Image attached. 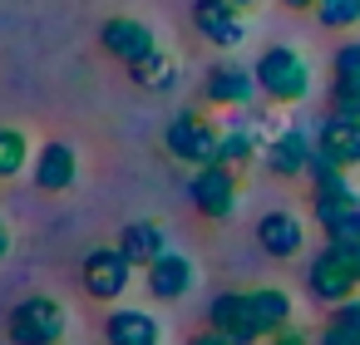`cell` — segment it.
I'll use <instances>...</instances> for the list:
<instances>
[{
    "mask_svg": "<svg viewBox=\"0 0 360 345\" xmlns=\"http://www.w3.org/2000/svg\"><path fill=\"white\" fill-rule=\"evenodd\" d=\"M79 281H84V296H94L99 306H119L124 291L134 286V266L119 247H94L79 266Z\"/></svg>",
    "mask_w": 360,
    "mask_h": 345,
    "instance_id": "cell-7",
    "label": "cell"
},
{
    "mask_svg": "<svg viewBox=\"0 0 360 345\" xmlns=\"http://www.w3.org/2000/svg\"><path fill=\"white\" fill-rule=\"evenodd\" d=\"M330 325H355V330H360V296H350V301L330 306Z\"/></svg>",
    "mask_w": 360,
    "mask_h": 345,
    "instance_id": "cell-26",
    "label": "cell"
},
{
    "mask_svg": "<svg viewBox=\"0 0 360 345\" xmlns=\"http://www.w3.org/2000/svg\"><path fill=\"white\" fill-rule=\"evenodd\" d=\"M6 256H11V227L0 222V261H6Z\"/></svg>",
    "mask_w": 360,
    "mask_h": 345,
    "instance_id": "cell-30",
    "label": "cell"
},
{
    "mask_svg": "<svg viewBox=\"0 0 360 345\" xmlns=\"http://www.w3.org/2000/svg\"><path fill=\"white\" fill-rule=\"evenodd\" d=\"M247 306H252V320H257L262 340L276 335V330H286V325H296V306H291V296L281 286H252Z\"/></svg>",
    "mask_w": 360,
    "mask_h": 345,
    "instance_id": "cell-19",
    "label": "cell"
},
{
    "mask_svg": "<svg viewBox=\"0 0 360 345\" xmlns=\"http://www.w3.org/2000/svg\"><path fill=\"white\" fill-rule=\"evenodd\" d=\"M311 153H316V143H311V134L306 129H281L266 148H262V163H266V173L271 178H306V163H311Z\"/></svg>",
    "mask_w": 360,
    "mask_h": 345,
    "instance_id": "cell-15",
    "label": "cell"
},
{
    "mask_svg": "<svg viewBox=\"0 0 360 345\" xmlns=\"http://www.w3.org/2000/svg\"><path fill=\"white\" fill-rule=\"evenodd\" d=\"M281 6H286V11H316L321 0H281Z\"/></svg>",
    "mask_w": 360,
    "mask_h": 345,
    "instance_id": "cell-31",
    "label": "cell"
},
{
    "mask_svg": "<svg viewBox=\"0 0 360 345\" xmlns=\"http://www.w3.org/2000/svg\"><path fill=\"white\" fill-rule=\"evenodd\" d=\"M30 178H35L40 193H70V188L79 183V153H75L70 143L50 138V143H40V153H35V163H30Z\"/></svg>",
    "mask_w": 360,
    "mask_h": 345,
    "instance_id": "cell-12",
    "label": "cell"
},
{
    "mask_svg": "<svg viewBox=\"0 0 360 345\" xmlns=\"http://www.w3.org/2000/svg\"><path fill=\"white\" fill-rule=\"evenodd\" d=\"M311 143H316V153L330 158L340 173L360 168V119H330V114H321Z\"/></svg>",
    "mask_w": 360,
    "mask_h": 345,
    "instance_id": "cell-11",
    "label": "cell"
},
{
    "mask_svg": "<svg viewBox=\"0 0 360 345\" xmlns=\"http://www.w3.org/2000/svg\"><path fill=\"white\" fill-rule=\"evenodd\" d=\"M193 25L217 50H237L247 40V15H237L232 6H222V0H193Z\"/></svg>",
    "mask_w": 360,
    "mask_h": 345,
    "instance_id": "cell-14",
    "label": "cell"
},
{
    "mask_svg": "<svg viewBox=\"0 0 360 345\" xmlns=\"http://www.w3.org/2000/svg\"><path fill=\"white\" fill-rule=\"evenodd\" d=\"M129 74H134V84H143V89H158V94H168V89H178V65H173V55L158 45L153 55H143L139 65H129Z\"/></svg>",
    "mask_w": 360,
    "mask_h": 345,
    "instance_id": "cell-21",
    "label": "cell"
},
{
    "mask_svg": "<svg viewBox=\"0 0 360 345\" xmlns=\"http://www.w3.org/2000/svg\"><path fill=\"white\" fill-rule=\"evenodd\" d=\"M311 217L326 242H360V193L350 173H330L311 183Z\"/></svg>",
    "mask_w": 360,
    "mask_h": 345,
    "instance_id": "cell-3",
    "label": "cell"
},
{
    "mask_svg": "<svg viewBox=\"0 0 360 345\" xmlns=\"http://www.w3.org/2000/svg\"><path fill=\"white\" fill-rule=\"evenodd\" d=\"M262 345H311V335H306L301 325H286V330H276V335H266Z\"/></svg>",
    "mask_w": 360,
    "mask_h": 345,
    "instance_id": "cell-27",
    "label": "cell"
},
{
    "mask_svg": "<svg viewBox=\"0 0 360 345\" xmlns=\"http://www.w3.org/2000/svg\"><path fill=\"white\" fill-rule=\"evenodd\" d=\"M99 45H104L109 60L139 65L143 55L158 50V35H153V25H143V20H134V15H109V20L99 25Z\"/></svg>",
    "mask_w": 360,
    "mask_h": 345,
    "instance_id": "cell-9",
    "label": "cell"
},
{
    "mask_svg": "<svg viewBox=\"0 0 360 345\" xmlns=\"http://www.w3.org/2000/svg\"><path fill=\"white\" fill-rule=\"evenodd\" d=\"M222 6H232V11H237V15H252V11H257V6H262V0H222Z\"/></svg>",
    "mask_w": 360,
    "mask_h": 345,
    "instance_id": "cell-29",
    "label": "cell"
},
{
    "mask_svg": "<svg viewBox=\"0 0 360 345\" xmlns=\"http://www.w3.org/2000/svg\"><path fill=\"white\" fill-rule=\"evenodd\" d=\"M163 148H168V158H178L188 168H212L217 148H222V129L198 109H178L163 129Z\"/></svg>",
    "mask_w": 360,
    "mask_h": 345,
    "instance_id": "cell-5",
    "label": "cell"
},
{
    "mask_svg": "<svg viewBox=\"0 0 360 345\" xmlns=\"http://www.w3.org/2000/svg\"><path fill=\"white\" fill-rule=\"evenodd\" d=\"M193 281H198V266H193V256H183V252H163L148 271H143V286H148V296L153 301H183L188 291H193Z\"/></svg>",
    "mask_w": 360,
    "mask_h": 345,
    "instance_id": "cell-16",
    "label": "cell"
},
{
    "mask_svg": "<svg viewBox=\"0 0 360 345\" xmlns=\"http://www.w3.org/2000/svg\"><path fill=\"white\" fill-rule=\"evenodd\" d=\"M360 286V242H326L311 261H306V291L321 306H340L350 301Z\"/></svg>",
    "mask_w": 360,
    "mask_h": 345,
    "instance_id": "cell-2",
    "label": "cell"
},
{
    "mask_svg": "<svg viewBox=\"0 0 360 345\" xmlns=\"http://www.w3.org/2000/svg\"><path fill=\"white\" fill-rule=\"evenodd\" d=\"M207 325L222 330L232 345H262V330H257V320H252L247 291H222V296H212V306H207Z\"/></svg>",
    "mask_w": 360,
    "mask_h": 345,
    "instance_id": "cell-13",
    "label": "cell"
},
{
    "mask_svg": "<svg viewBox=\"0 0 360 345\" xmlns=\"http://www.w3.org/2000/svg\"><path fill=\"white\" fill-rule=\"evenodd\" d=\"M30 163H35V143H30V134L6 124V129H0V183H11V178L30 173Z\"/></svg>",
    "mask_w": 360,
    "mask_h": 345,
    "instance_id": "cell-20",
    "label": "cell"
},
{
    "mask_svg": "<svg viewBox=\"0 0 360 345\" xmlns=\"http://www.w3.org/2000/svg\"><path fill=\"white\" fill-rule=\"evenodd\" d=\"M188 345H232V340H227L222 330H212V325H207V330H198V335H188Z\"/></svg>",
    "mask_w": 360,
    "mask_h": 345,
    "instance_id": "cell-28",
    "label": "cell"
},
{
    "mask_svg": "<svg viewBox=\"0 0 360 345\" xmlns=\"http://www.w3.org/2000/svg\"><path fill=\"white\" fill-rule=\"evenodd\" d=\"M104 340L109 345H163V325L143 306H109L104 315Z\"/></svg>",
    "mask_w": 360,
    "mask_h": 345,
    "instance_id": "cell-17",
    "label": "cell"
},
{
    "mask_svg": "<svg viewBox=\"0 0 360 345\" xmlns=\"http://www.w3.org/2000/svg\"><path fill=\"white\" fill-rule=\"evenodd\" d=\"M252 79H257V89H262V99H271V104H306V99H311V84H316L306 55H301L296 45H271V50H262V60L252 65Z\"/></svg>",
    "mask_w": 360,
    "mask_h": 345,
    "instance_id": "cell-1",
    "label": "cell"
},
{
    "mask_svg": "<svg viewBox=\"0 0 360 345\" xmlns=\"http://www.w3.org/2000/svg\"><path fill=\"white\" fill-rule=\"evenodd\" d=\"M257 79H252V70L247 65H237V60H217L207 74H202V99L207 104H217V109H252L257 104Z\"/></svg>",
    "mask_w": 360,
    "mask_h": 345,
    "instance_id": "cell-8",
    "label": "cell"
},
{
    "mask_svg": "<svg viewBox=\"0 0 360 345\" xmlns=\"http://www.w3.org/2000/svg\"><path fill=\"white\" fill-rule=\"evenodd\" d=\"M316 25L321 30H355L360 25V0H321Z\"/></svg>",
    "mask_w": 360,
    "mask_h": 345,
    "instance_id": "cell-22",
    "label": "cell"
},
{
    "mask_svg": "<svg viewBox=\"0 0 360 345\" xmlns=\"http://www.w3.org/2000/svg\"><path fill=\"white\" fill-rule=\"evenodd\" d=\"M257 242H262L266 256L291 261V256H301V247H306V222H301L291 207H271V212L257 217Z\"/></svg>",
    "mask_w": 360,
    "mask_h": 345,
    "instance_id": "cell-10",
    "label": "cell"
},
{
    "mask_svg": "<svg viewBox=\"0 0 360 345\" xmlns=\"http://www.w3.org/2000/svg\"><path fill=\"white\" fill-rule=\"evenodd\" d=\"M330 79H335V84H360V40L335 45V55H330Z\"/></svg>",
    "mask_w": 360,
    "mask_h": 345,
    "instance_id": "cell-24",
    "label": "cell"
},
{
    "mask_svg": "<svg viewBox=\"0 0 360 345\" xmlns=\"http://www.w3.org/2000/svg\"><path fill=\"white\" fill-rule=\"evenodd\" d=\"M326 114H330V119H360V84H335V79H330Z\"/></svg>",
    "mask_w": 360,
    "mask_h": 345,
    "instance_id": "cell-23",
    "label": "cell"
},
{
    "mask_svg": "<svg viewBox=\"0 0 360 345\" xmlns=\"http://www.w3.org/2000/svg\"><path fill=\"white\" fill-rule=\"evenodd\" d=\"M188 202H193L207 222H227V217L242 207V178H237L232 168H222V163L193 168V178H188Z\"/></svg>",
    "mask_w": 360,
    "mask_h": 345,
    "instance_id": "cell-6",
    "label": "cell"
},
{
    "mask_svg": "<svg viewBox=\"0 0 360 345\" xmlns=\"http://www.w3.org/2000/svg\"><path fill=\"white\" fill-rule=\"evenodd\" d=\"M6 335H11V345H60L70 335V306L45 296V291H35V296L11 306Z\"/></svg>",
    "mask_w": 360,
    "mask_h": 345,
    "instance_id": "cell-4",
    "label": "cell"
},
{
    "mask_svg": "<svg viewBox=\"0 0 360 345\" xmlns=\"http://www.w3.org/2000/svg\"><path fill=\"white\" fill-rule=\"evenodd\" d=\"M316 345H360V330H355V325H330V320H326V330L316 335Z\"/></svg>",
    "mask_w": 360,
    "mask_h": 345,
    "instance_id": "cell-25",
    "label": "cell"
},
{
    "mask_svg": "<svg viewBox=\"0 0 360 345\" xmlns=\"http://www.w3.org/2000/svg\"><path fill=\"white\" fill-rule=\"evenodd\" d=\"M119 252L129 256L134 271H148V266L168 252V232H163L158 222H148V217H143V222H129V227L119 232Z\"/></svg>",
    "mask_w": 360,
    "mask_h": 345,
    "instance_id": "cell-18",
    "label": "cell"
}]
</instances>
